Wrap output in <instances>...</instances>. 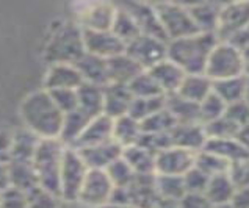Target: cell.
<instances>
[{
	"instance_id": "cell-1",
	"label": "cell",
	"mask_w": 249,
	"mask_h": 208,
	"mask_svg": "<svg viewBox=\"0 0 249 208\" xmlns=\"http://www.w3.org/2000/svg\"><path fill=\"white\" fill-rule=\"evenodd\" d=\"M19 113L24 127L39 139L60 138L65 114L58 110L49 91L44 88L30 92L20 104Z\"/></svg>"
},
{
	"instance_id": "cell-2",
	"label": "cell",
	"mask_w": 249,
	"mask_h": 208,
	"mask_svg": "<svg viewBox=\"0 0 249 208\" xmlns=\"http://www.w3.org/2000/svg\"><path fill=\"white\" fill-rule=\"evenodd\" d=\"M216 44L218 38L213 33H196L193 36L168 41V60L187 75H201L205 72L207 60Z\"/></svg>"
},
{
	"instance_id": "cell-3",
	"label": "cell",
	"mask_w": 249,
	"mask_h": 208,
	"mask_svg": "<svg viewBox=\"0 0 249 208\" xmlns=\"http://www.w3.org/2000/svg\"><path fill=\"white\" fill-rule=\"evenodd\" d=\"M85 55L83 30L75 20L61 22L49 38L44 58L51 64H75Z\"/></svg>"
},
{
	"instance_id": "cell-4",
	"label": "cell",
	"mask_w": 249,
	"mask_h": 208,
	"mask_svg": "<svg viewBox=\"0 0 249 208\" xmlns=\"http://www.w3.org/2000/svg\"><path fill=\"white\" fill-rule=\"evenodd\" d=\"M66 146L60 139H41L33 155V169L41 188L60 197V171Z\"/></svg>"
},
{
	"instance_id": "cell-5",
	"label": "cell",
	"mask_w": 249,
	"mask_h": 208,
	"mask_svg": "<svg viewBox=\"0 0 249 208\" xmlns=\"http://www.w3.org/2000/svg\"><path fill=\"white\" fill-rule=\"evenodd\" d=\"M204 75H207L212 82L245 75V63L241 50L233 47L229 42L218 41V44L212 50L207 60Z\"/></svg>"
},
{
	"instance_id": "cell-6",
	"label": "cell",
	"mask_w": 249,
	"mask_h": 208,
	"mask_svg": "<svg viewBox=\"0 0 249 208\" xmlns=\"http://www.w3.org/2000/svg\"><path fill=\"white\" fill-rule=\"evenodd\" d=\"M160 194L155 186V174L135 175L133 182L125 188H115L110 204L127 205L132 208H155Z\"/></svg>"
},
{
	"instance_id": "cell-7",
	"label": "cell",
	"mask_w": 249,
	"mask_h": 208,
	"mask_svg": "<svg viewBox=\"0 0 249 208\" xmlns=\"http://www.w3.org/2000/svg\"><path fill=\"white\" fill-rule=\"evenodd\" d=\"M154 6L157 10L159 19L168 41L182 39L187 36H193L196 33H201L197 30L187 5L163 2V3H154Z\"/></svg>"
},
{
	"instance_id": "cell-8",
	"label": "cell",
	"mask_w": 249,
	"mask_h": 208,
	"mask_svg": "<svg viewBox=\"0 0 249 208\" xmlns=\"http://www.w3.org/2000/svg\"><path fill=\"white\" fill-rule=\"evenodd\" d=\"M88 166L82 160L80 154L74 147H66L63 154L60 171V199L66 202H77L88 174Z\"/></svg>"
},
{
	"instance_id": "cell-9",
	"label": "cell",
	"mask_w": 249,
	"mask_h": 208,
	"mask_svg": "<svg viewBox=\"0 0 249 208\" xmlns=\"http://www.w3.org/2000/svg\"><path fill=\"white\" fill-rule=\"evenodd\" d=\"M113 190H115V186H113L105 171L89 169L87 177H85L77 202L87 208H101L110 204Z\"/></svg>"
},
{
	"instance_id": "cell-10",
	"label": "cell",
	"mask_w": 249,
	"mask_h": 208,
	"mask_svg": "<svg viewBox=\"0 0 249 208\" xmlns=\"http://www.w3.org/2000/svg\"><path fill=\"white\" fill-rule=\"evenodd\" d=\"M125 53L135 63H138L143 70H149L155 64L168 58V42L154 36L140 35L137 39L127 44Z\"/></svg>"
},
{
	"instance_id": "cell-11",
	"label": "cell",
	"mask_w": 249,
	"mask_h": 208,
	"mask_svg": "<svg viewBox=\"0 0 249 208\" xmlns=\"http://www.w3.org/2000/svg\"><path fill=\"white\" fill-rule=\"evenodd\" d=\"M118 13V5L108 2H94L82 5L75 13V22L87 32H108Z\"/></svg>"
},
{
	"instance_id": "cell-12",
	"label": "cell",
	"mask_w": 249,
	"mask_h": 208,
	"mask_svg": "<svg viewBox=\"0 0 249 208\" xmlns=\"http://www.w3.org/2000/svg\"><path fill=\"white\" fill-rule=\"evenodd\" d=\"M249 25V2L223 3L219 13L216 38L218 41H229L238 32Z\"/></svg>"
},
{
	"instance_id": "cell-13",
	"label": "cell",
	"mask_w": 249,
	"mask_h": 208,
	"mask_svg": "<svg viewBox=\"0 0 249 208\" xmlns=\"http://www.w3.org/2000/svg\"><path fill=\"white\" fill-rule=\"evenodd\" d=\"M196 154L179 147H168L155 155V174L183 177L195 166Z\"/></svg>"
},
{
	"instance_id": "cell-14",
	"label": "cell",
	"mask_w": 249,
	"mask_h": 208,
	"mask_svg": "<svg viewBox=\"0 0 249 208\" xmlns=\"http://www.w3.org/2000/svg\"><path fill=\"white\" fill-rule=\"evenodd\" d=\"M121 6H123V8L133 17V20L137 22V25L140 28L141 35L154 36V38H159V39H163L168 42L154 3L127 2V3H123Z\"/></svg>"
},
{
	"instance_id": "cell-15",
	"label": "cell",
	"mask_w": 249,
	"mask_h": 208,
	"mask_svg": "<svg viewBox=\"0 0 249 208\" xmlns=\"http://www.w3.org/2000/svg\"><path fill=\"white\" fill-rule=\"evenodd\" d=\"M85 52L101 56L104 60L115 58L125 53V44L111 30L108 32H87L83 30Z\"/></svg>"
},
{
	"instance_id": "cell-16",
	"label": "cell",
	"mask_w": 249,
	"mask_h": 208,
	"mask_svg": "<svg viewBox=\"0 0 249 208\" xmlns=\"http://www.w3.org/2000/svg\"><path fill=\"white\" fill-rule=\"evenodd\" d=\"M132 102L133 96L129 86L118 83H108L104 86V114L110 119L115 121L129 114Z\"/></svg>"
},
{
	"instance_id": "cell-17",
	"label": "cell",
	"mask_w": 249,
	"mask_h": 208,
	"mask_svg": "<svg viewBox=\"0 0 249 208\" xmlns=\"http://www.w3.org/2000/svg\"><path fill=\"white\" fill-rule=\"evenodd\" d=\"M173 147L190 150V152H201L207 142L202 124H177L169 133Z\"/></svg>"
},
{
	"instance_id": "cell-18",
	"label": "cell",
	"mask_w": 249,
	"mask_h": 208,
	"mask_svg": "<svg viewBox=\"0 0 249 208\" xmlns=\"http://www.w3.org/2000/svg\"><path fill=\"white\" fill-rule=\"evenodd\" d=\"M82 160L88 166V169H99L105 171L113 161H116L123 155V147L116 144L115 141L105 142V144L77 149Z\"/></svg>"
},
{
	"instance_id": "cell-19",
	"label": "cell",
	"mask_w": 249,
	"mask_h": 208,
	"mask_svg": "<svg viewBox=\"0 0 249 208\" xmlns=\"http://www.w3.org/2000/svg\"><path fill=\"white\" fill-rule=\"evenodd\" d=\"M83 83L80 72L74 64H51L44 78V89H77Z\"/></svg>"
},
{
	"instance_id": "cell-20",
	"label": "cell",
	"mask_w": 249,
	"mask_h": 208,
	"mask_svg": "<svg viewBox=\"0 0 249 208\" xmlns=\"http://www.w3.org/2000/svg\"><path fill=\"white\" fill-rule=\"evenodd\" d=\"M113 141V119H110L105 114H101L94 119L89 121V124L80 135V138L75 141L72 146L74 149L92 147L99 144Z\"/></svg>"
},
{
	"instance_id": "cell-21",
	"label": "cell",
	"mask_w": 249,
	"mask_h": 208,
	"mask_svg": "<svg viewBox=\"0 0 249 208\" xmlns=\"http://www.w3.org/2000/svg\"><path fill=\"white\" fill-rule=\"evenodd\" d=\"M147 72L154 77V80L157 82V85L160 86V89L163 91L165 96L177 92L179 86L183 82L185 75H187L177 64L169 61L168 58L163 60L159 64H155V66L149 69Z\"/></svg>"
},
{
	"instance_id": "cell-22",
	"label": "cell",
	"mask_w": 249,
	"mask_h": 208,
	"mask_svg": "<svg viewBox=\"0 0 249 208\" xmlns=\"http://www.w3.org/2000/svg\"><path fill=\"white\" fill-rule=\"evenodd\" d=\"M74 66L80 72L83 82L99 85V86H107L110 83L108 60H104L101 56L85 52V55L74 64Z\"/></svg>"
},
{
	"instance_id": "cell-23",
	"label": "cell",
	"mask_w": 249,
	"mask_h": 208,
	"mask_svg": "<svg viewBox=\"0 0 249 208\" xmlns=\"http://www.w3.org/2000/svg\"><path fill=\"white\" fill-rule=\"evenodd\" d=\"M77 102L79 108L91 119L104 114V86L83 82L77 88Z\"/></svg>"
},
{
	"instance_id": "cell-24",
	"label": "cell",
	"mask_w": 249,
	"mask_h": 208,
	"mask_svg": "<svg viewBox=\"0 0 249 208\" xmlns=\"http://www.w3.org/2000/svg\"><path fill=\"white\" fill-rule=\"evenodd\" d=\"M187 6L199 32L213 33V35L216 33L218 19H219V13H221L223 3L204 2V3H190Z\"/></svg>"
},
{
	"instance_id": "cell-25",
	"label": "cell",
	"mask_w": 249,
	"mask_h": 208,
	"mask_svg": "<svg viewBox=\"0 0 249 208\" xmlns=\"http://www.w3.org/2000/svg\"><path fill=\"white\" fill-rule=\"evenodd\" d=\"M202 150L219 156L229 164L249 160V152L240 144L237 138H224V139H207Z\"/></svg>"
},
{
	"instance_id": "cell-26",
	"label": "cell",
	"mask_w": 249,
	"mask_h": 208,
	"mask_svg": "<svg viewBox=\"0 0 249 208\" xmlns=\"http://www.w3.org/2000/svg\"><path fill=\"white\" fill-rule=\"evenodd\" d=\"M235 192H237L235 185L232 183L229 174L226 172V174L210 177L204 196L210 200V204L213 207H224V205H231Z\"/></svg>"
},
{
	"instance_id": "cell-27",
	"label": "cell",
	"mask_w": 249,
	"mask_h": 208,
	"mask_svg": "<svg viewBox=\"0 0 249 208\" xmlns=\"http://www.w3.org/2000/svg\"><path fill=\"white\" fill-rule=\"evenodd\" d=\"M166 110L173 114L177 124H201L199 104L180 97L177 92L166 96Z\"/></svg>"
},
{
	"instance_id": "cell-28",
	"label": "cell",
	"mask_w": 249,
	"mask_h": 208,
	"mask_svg": "<svg viewBox=\"0 0 249 208\" xmlns=\"http://www.w3.org/2000/svg\"><path fill=\"white\" fill-rule=\"evenodd\" d=\"M143 72L138 63H135L127 53H121L108 60V77L110 83L129 85L135 77Z\"/></svg>"
},
{
	"instance_id": "cell-29",
	"label": "cell",
	"mask_w": 249,
	"mask_h": 208,
	"mask_svg": "<svg viewBox=\"0 0 249 208\" xmlns=\"http://www.w3.org/2000/svg\"><path fill=\"white\" fill-rule=\"evenodd\" d=\"M39 141L38 136L25 127L16 130L11 141V161H32Z\"/></svg>"
},
{
	"instance_id": "cell-30",
	"label": "cell",
	"mask_w": 249,
	"mask_h": 208,
	"mask_svg": "<svg viewBox=\"0 0 249 208\" xmlns=\"http://www.w3.org/2000/svg\"><path fill=\"white\" fill-rule=\"evenodd\" d=\"M10 186L19 191L28 192L39 186L36 172L33 169L32 161H10L8 163Z\"/></svg>"
},
{
	"instance_id": "cell-31",
	"label": "cell",
	"mask_w": 249,
	"mask_h": 208,
	"mask_svg": "<svg viewBox=\"0 0 249 208\" xmlns=\"http://www.w3.org/2000/svg\"><path fill=\"white\" fill-rule=\"evenodd\" d=\"M212 91L213 82L207 75H185L182 85L177 89V94L195 104H201L205 97L212 94Z\"/></svg>"
},
{
	"instance_id": "cell-32",
	"label": "cell",
	"mask_w": 249,
	"mask_h": 208,
	"mask_svg": "<svg viewBox=\"0 0 249 208\" xmlns=\"http://www.w3.org/2000/svg\"><path fill=\"white\" fill-rule=\"evenodd\" d=\"M89 121H91V118L88 116V114H85L79 108L65 114L58 139L66 147H72L75 144V141L80 138L83 130L87 128V125L89 124Z\"/></svg>"
},
{
	"instance_id": "cell-33",
	"label": "cell",
	"mask_w": 249,
	"mask_h": 208,
	"mask_svg": "<svg viewBox=\"0 0 249 208\" xmlns=\"http://www.w3.org/2000/svg\"><path fill=\"white\" fill-rule=\"evenodd\" d=\"M123 158L137 175L155 174V155L147 152L146 149L140 147L138 144L124 147Z\"/></svg>"
},
{
	"instance_id": "cell-34",
	"label": "cell",
	"mask_w": 249,
	"mask_h": 208,
	"mask_svg": "<svg viewBox=\"0 0 249 208\" xmlns=\"http://www.w3.org/2000/svg\"><path fill=\"white\" fill-rule=\"evenodd\" d=\"M140 136L141 124L138 121H135L132 116H129V114L113 121V141L123 149L137 144Z\"/></svg>"
},
{
	"instance_id": "cell-35",
	"label": "cell",
	"mask_w": 249,
	"mask_h": 208,
	"mask_svg": "<svg viewBox=\"0 0 249 208\" xmlns=\"http://www.w3.org/2000/svg\"><path fill=\"white\" fill-rule=\"evenodd\" d=\"M213 92L226 105L240 102V100H243L245 96V75L213 82Z\"/></svg>"
},
{
	"instance_id": "cell-36",
	"label": "cell",
	"mask_w": 249,
	"mask_h": 208,
	"mask_svg": "<svg viewBox=\"0 0 249 208\" xmlns=\"http://www.w3.org/2000/svg\"><path fill=\"white\" fill-rule=\"evenodd\" d=\"M111 32L124 42L125 47L127 44H130L133 39H137L141 35L137 22H135L133 17L121 5H118V13L115 16V20H113Z\"/></svg>"
},
{
	"instance_id": "cell-37",
	"label": "cell",
	"mask_w": 249,
	"mask_h": 208,
	"mask_svg": "<svg viewBox=\"0 0 249 208\" xmlns=\"http://www.w3.org/2000/svg\"><path fill=\"white\" fill-rule=\"evenodd\" d=\"M166 106V96H155V97H133V102L130 105L129 116H132L138 122H143L152 114L159 113Z\"/></svg>"
},
{
	"instance_id": "cell-38",
	"label": "cell",
	"mask_w": 249,
	"mask_h": 208,
	"mask_svg": "<svg viewBox=\"0 0 249 208\" xmlns=\"http://www.w3.org/2000/svg\"><path fill=\"white\" fill-rule=\"evenodd\" d=\"M155 186L160 197L169 200H179L187 194L183 185V177L177 175H157L155 174Z\"/></svg>"
},
{
	"instance_id": "cell-39",
	"label": "cell",
	"mask_w": 249,
	"mask_h": 208,
	"mask_svg": "<svg viewBox=\"0 0 249 208\" xmlns=\"http://www.w3.org/2000/svg\"><path fill=\"white\" fill-rule=\"evenodd\" d=\"M195 168H197L199 171H202L207 177H215V175L229 172L231 164L227 163L226 160L219 158V156L207 152V150H201V152L196 154Z\"/></svg>"
},
{
	"instance_id": "cell-40",
	"label": "cell",
	"mask_w": 249,
	"mask_h": 208,
	"mask_svg": "<svg viewBox=\"0 0 249 208\" xmlns=\"http://www.w3.org/2000/svg\"><path fill=\"white\" fill-rule=\"evenodd\" d=\"M127 86H129V89H130L132 96L135 99L165 96V94H163V91L160 89V86L157 85V82L154 80V77L149 74L147 70H143V72L135 77Z\"/></svg>"
},
{
	"instance_id": "cell-41",
	"label": "cell",
	"mask_w": 249,
	"mask_h": 208,
	"mask_svg": "<svg viewBox=\"0 0 249 208\" xmlns=\"http://www.w3.org/2000/svg\"><path fill=\"white\" fill-rule=\"evenodd\" d=\"M141 124V132L143 133H171V130L177 125L176 119L173 118L166 106L159 113L152 114L147 119H144Z\"/></svg>"
},
{
	"instance_id": "cell-42",
	"label": "cell",
	"mask_w": 249,
	"mask_h": 208,
	"mask_svg": "<svg viewBox=\"0 0 249 208\" xmlns=\"http://www.w3.org/2000/svg\"><path fill=\"white\" fill-rule=\"evenodd\" d=\"M204 130L207 135V139H224V138H235L240 127L233 124L229 118L221 116L209 124H204Z\"/></svg>"
},
{
	"instance_id": "cell-43",
	"label": "cell",
	"mask_w": 249,
	"mask_h": 208,
	"mask_svg": "<svg viewBox=\"0 0 249 208\" xmlns=\"http://www.w3.org/2000/svg\"><path fill=\"white\" fill-rule=\"evenodd\" d=\"M105 172H107V175L110 177V180L115 188H125V186H129L133 182L135 175H137L129 164L125 163L123 155H121V158H118L116 161H113L110 166L105 169Z\"/></svg>"
},
{
	"instance_id": "cell-44",
	"label": "cell",
	"mask_w": 249,
	"mask_h": 208,
	"mask_svg": "<svg viewBox=\"0 0 249 208\" xmlns=\"http://www.w3.org/2000/svg\"><path fill=\"white\" fill-rule=\"evenodd\" d=\"M226 104L219 99L215 92L205 97L201 104H199V114H201V124H209L212 121L224 116L226 113Z\"/></svg>"
},
{
	"instance_id": "cell-45",
	"label": "cell",
	"mask_w": 249,
	"mask_h": 208,
	"mask_svg": "<svg viewBox=\"0 0 249 208\" xmlns=\"http://www.w3.org/2000/svg\"><path fill=\"white\" fill-rule=\"evenodd\" d=\"M137 144L140 147L146 149L147 152H151L152 155H157L161 150L173 147L169 133H143L141 132V136L138 138Z\"/></svg>"
},
{
	"instance_id": "cell-46",
	"label": "cell",
	"mask_w": 249,
	"mask_h": 208,
	"mask_svg": "<svg viewBox=\"0 0 249 208\" xmlns=\"http://www.w3.org/2000/svg\"><path fill=\"white\" fill-rule=\"evenodd\" d=\"M25 194L28 208H58L60 197L52 194L51 191L41 188V186H36V188L25 192Z\"/></svg>"
},
{
	"instance_id": "cell-47",
	"label": "cell",
	"mask_w": 249,
	"mask_h": 208,
	"mask_svg": "<svg viewBox=\"0 0 249 208\" xmlns=\"http://www.w3.org/2000/svg\"><path fill=\"white\" fill-rule=\"evenodd\" d=\"M210 177H207L202 171H199L197 168H191L187 174L183 175V185L185 191L190 194H204L205 188H207Z\"/></svg>"
},
{
	"instance_id": "cell-48",
	"label": "cell",
	"mask_w": 249,
	"mask_h": 208,
	"mask_svg": "<svg viewBox=\"0 0 249 208\" xmlns=\"http://www.w3.org/2000/svg\"><path fill=\"white\" fill-rule=\"evenodd\" d=\"M55 105L58 106V110L63 114H68L71 111L77 110L79 102H77V89H56L49 91Z\"/></svg>"
},
{
	"instance_id": "cell-49",
	"label": "cell",
	"mask_w": 249,
	"mask_h": 208,
	"mask_svg": "<svg viewBox=\"0 0 249 208\" xmlns=\"http://www.w3.org/2000/svg\"><path fill=\"white\" fill-rule=\"evenodd\" d=\"M0 208H28L27 194L10 186L0 192Z\"/></svg>"
},
{
	"instance_id": "cell-50",
	"label": "cell",
	"mask_w": 249,
	"mask_h": 208,
	"mask_svg": "<svg viewBox=\"0 0 249 208\" xmlns=\"http://www.w3.org/2000/svg\"><path fill=\"white\" fill-rule=\"evenodd\" d=\"M226 118H229L233 124H237L240 128L249 125V105L245 100H240V102L231 104L226 106Z\"/></svg>"
},
{
	"instance_id": "cell-51",
	"label": "cell",
	"mask_w": 249,
	"mask_h": 208,
	"mask_svg": "<svg viewBox=\"0 0 249 208\" xmlns=\"http://www.w3.org/2000/svg\"><path fill=\"white\" fill-rule=\"evenodd\" d=\"M227 174H229L231 180L235 185L237 190L246 188V186H249V160L231 164Z\"/></svg>"
},
{
	"instance_id": "cell-52",
	"label": "cell",
	"mask_w": 249,
	"mask_h": 208,
	"mask_svg": "<svg viewBox=\"0 0 249 208\" xmlns=\"http://www.w3.org/2000/svg\"><path fill=\"white\" fill-rule=\"evenodd\" d=\"M179 208H215L210 200L204 194H190L187 192L180 200H179Z\"/></svg>"
},
{
	"instance_id": "cell-53",
	"label": "cell",
	"mask_w": 249,
	"mask_h": 208,
	"mask_svg": "<svg viewBox=\"0 0 249 208\" xmlns=\"http://www.w3.org/2000/svg\"><path fill=\"white\" fill-rule=\"evenodd\" d=\"M11 141L13 133L8 130H0V163L8 164L11 161Z\"/></svg>"
},
{
	"instance_id": "cell-54",
	"label": "cell",
	"mask_w": 249,
	"mask_h": 208,
	"mask_svg": "<svg viewBox=\"0 0 249 208\" xmlns=\"http://www.w3.org/2000/svg\"><path fill=\"white\" fill-rule=\"evenodd\" d=\"M224 42H229L233 47H237L238 50H245L249 47V25L245 27L243 30L238 32L235 36H232L229 41H224Z\"/></svg>"
},
{
	"instance_id": "cell-55",
	"label": "cell",
	"mask_w": 249,
	"mask_h": 208,
	"mask_svg": "<svg viewBox=\"0 0 249 208\" xmlns=\"http://www.w3.org/2000/svg\"><path fill=\"white\" fill-rule=\"evenodd\" d=\"M231 207L232 208H249V186L237 190L235 196H233L231 202Z\"/></svg>"
},
{
	"instance_id": "cell-56",
	"label": "cell",
	"mask_w": 249,
	"mask_h": 208,
	"mask_svg": "<svg viewBox=\"0 0 249 208\" xmlns=\"http://www.w3.org/2000/svg\"><path fill=\"white\" fill-rule=\"evenodd\" d=\"M10 188V175H8V164L0 163V192Z\"/></svg>"
},
{
	"instance_id": "cell-57",
	"label": "cell",
	"mask_w": 249,
	"mask_h": 208,
	"mask_svg": "<svg viewBox=\"0 0 249 208\" xmlns=\"http://www.w3.org/2000/svg\"><path fill=\"white\" fill-rule=\"evenodd\" d=\"M235 138H237V141L240 142V144L243 146L248 150V152H249V125L241 127Z\"/></svg>"
},
{
	"instance_id": "cell-58",
	"label": "cell",
	"mask_w": 249,
	"mask_h": 208,
	"mask_svg": "<svg viewBox=\"0 0 249 208\" xmlns=\"http://www.w3.org/2000/svg\"><path fill=\"white\" fill-rule=\"evenodd\" d=\"M155 208H179V202H177V200H169V199L160 197L159 204L155 205Z\"/></svg>"
},
{
	"instance_id": "cell-59",
	"label": "cell",
	"mask_w": 249,
	"mask_h": 208,
	"mask_svg": "<svg viewBox=\"0 0 249 208\" xmlns=\"http://www.w3.org/2000/svg\"><path fill=\"white\" fill-rule=\"evenodd\" d=\"M241 55H243V63H245V75H249V47L241 50Z\"/></svg>"
},
{
	"instance_id": "cell-60",
	"label": "cell",
	"mask_w": 249,
	"mask_h": 208,
	"mask_svg": "<svg viewBox=\"0 0 249 208\" xmlns=\"http://www.w3.org/2000/svg\"><path fill=\"white\" fill-rule=\"evenodd\" d=\"M243 100L249 105V75H245V96Z\"/></svg>"
},
{
	"instance_id": "cell-61",
	"label": "cell",
	"mask_w": 249,
	"mask_h": 208,
	"mask_svg": "<svg viewBox=\"0 0 249 208\" xmlns=\"http://www.w3.org/2000/svg\"><path fill=\"white\" fill-rule=\"evenodd\" d=\"M101 208H132V207H127V205H118V204H107Z\"/></svg>"
},
{
	"instance_id": "cell-62",
	"label": "cell",
	"mask_w": 249,
	"mask_h": 208,
	"mask_svg": "<svg viewBox=\"0 0 249 208\" xmlns=\"http://www.w3.org/2000/svg\"><path fill=\"white\" fill-rule=\"evenodd\" d=\"M215 208H232L231 205H224V207H215Z\"/></svg>"
}]
</instances>
